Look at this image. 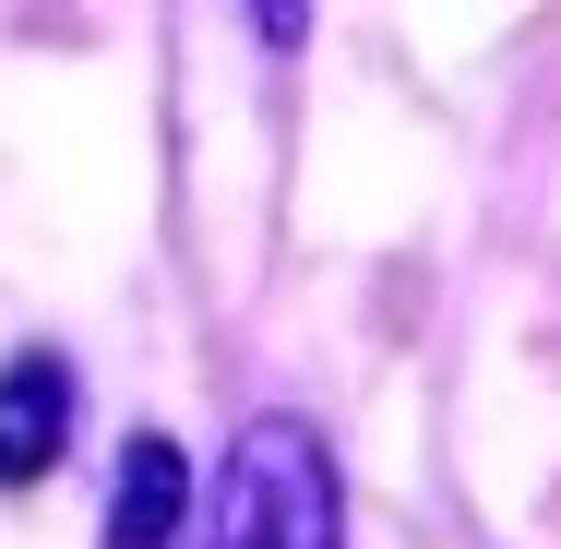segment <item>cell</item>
<instances>
[{
  "instance_id": "obj_4",
  "label": "cell",
  "mask_w": 561,
  "mask_h": 549,
  "mask_svg": "<svg viewBox=\"0 0 561 549\" xmlns=\"http://www.w3.org/2000/svg\"><path fill=\"white\" fill-rule=\"evenodd\" d=\"M251 24H263V48H299V24H311V0H239Z\"/></svg>"
},
{
  "instance_id": "obj_3",
  "label": "cell",
  "mask_w": 561,
  "mask_h": 549,
  "mask_svg": "<svg viewBox=\"0 0 561 549\" xmlns=\"http://www.w3.org/2000/svg\"><path fill=\"white\" fill-rule=\"evenodd\" d=\"M180 514H192L180 442H168V431H131V454H119V502H108V549H168Z\"/></svg>"
},
{
  "instance_id": "obj_2",
  "label": "cell",
  "mask_w": 561,
  "mask_h": 549,
  "mask_svg": "<svg viewBox=\"0 0 561 549\" xmlns=\"http://www.w3.org/2000/svg\"><path fill=\"white\" fill-rule=\"evenodd\" d=\"M60 442H72V358H60V346H24V358L0 370V490L48 478Z\"/></svg>"
},
{
  "instance_id": "obj_1",
  "label": "cell",
  "mask_w": 561,
  "mask_h": 549,
  "mask_svg": "<svg viewBox=\"0 0 561 549\" xmlns=\"http://www.w3.org/2000/svg\"><path fill=\"white\" fill-rule=\"evenodd\" d=\"M335 454L311 419H251L227 442L216 514H204V549H335Z\"/></svg>"
}]
</instances>
